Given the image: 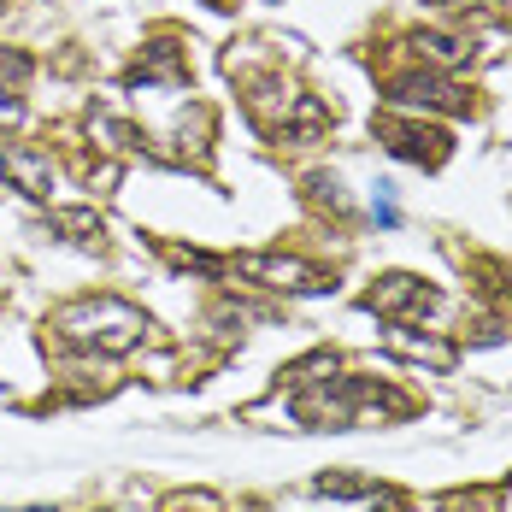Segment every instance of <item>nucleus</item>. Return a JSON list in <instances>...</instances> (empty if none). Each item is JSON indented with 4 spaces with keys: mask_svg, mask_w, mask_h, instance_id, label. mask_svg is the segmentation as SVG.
Listing matches in <instances>:
<instances>
[{
    "mask_svg": "<svg viewBox=\"0 0 512 512\" xmlns=\"http://www.w3.org/2000/svg\"><path fill=\"white\" fill-rule=\"evenodd\" d=\"M230 271H242V277H254V283H265V289H318L324 277L312 271V265H301V259H230Z\"/></svg>",
    "mask_w": 512,
    "mask_h": 512,
    "instance_id": "obj_2",
    "label": "nucleus"
},
{
    "mask_svg": "<svg viewBox=\"0 0 512 512\" xmlns=\"http://www.w3.org/2000/svg\"><path fill=\"white\" fill-rule=\"evenodd\" d=\"M383 136H389V148H395L401 159H424V165H442V159H448V136H442V130H418V124H389Z\"/></svg>",
    "mask_w": 512,
    "mask_h": 512,
    "instance_id": "obj_4",
    "label": "nucleus"
},
{
    "mask_svg": "<svg viewBox=\"0 0 512 512\" xmlns=\"http://www.w3.org/2000/svg\"><path fill=\"white\" fill-rule=\"evenodd\" d=\"M18 118H24V101L12 89H0V124H18Z\"/></svg>",
    "mask_w": 512,
    "mask_h": 512,
    "instance_id": "obj_8",
    "label": "nucleus"
},
{
    "mask_svg": "<svg viewBox=\"0 0 512 512\" xmlns=\"http://www.w3.org/2000/svg\"><path fill=\"white\" fill-rule=\"evenodd\" d=\"M395 101L401 106H448V112H465V95L442 77H401L395 83Z\"/></svg>",
    "mask_w": 512,
    "mask_h": 512,
    "instance_id": "obj_6",
    "label": "nucleus"
},
{
    "mask_svg": "<svg viewBox=\"0 0 512 512\" xmlns=\"http://www.w3.org/2000/svg\"><path fill=\"white\" fill-rule=\"evenodd\" d=\"M0 171L12 177V189H24L30 201H48L53 195V165L30 148H0Z\"/></svg>",
    "mask_w": 512,
    "mask_h": 512,
    "instance_id": "obj_3",
    "label": "nucleus"
},
{
    "mask_svg": "<svg viewBox=\"0 0 512 512\" xmlns=\"http://www.w3.org/2000/svg\"><path fill=\"white\" fill-rule=\"evenodd\" d=\"M24 512H53V507H24Z\"/></svg>",
    "mask_w": 512,
    "mask_h": 512,
    "instance_id": "obj_9",
    "label": "nucleus"
},
{
    "mask_svg": "<svg viewBox=\"0 0 512 512\" xmlns=\"http://www.w3.org/2000/svg\"><path fill=\"white\" fill-rule=\"evenodd\" d=\"M59 330L71 342H95L101 354H130L142 336H148V318L112 295H95V301H77V307L59 312Z\"/></svg>",
    "mask_w": 512,
    "mask_h": 512,
    "instance_id": "obj_1",
    "label": "nucleus"
},
{
    "mask_svg": "<svg viewBox=\"0 0 512 512\" xmlns=\"http://www.w3.org/2000/svg\"><path fill=\"white\" fill-rule=\"evenodd\" d=\"M436 512H489V495H448Z\"/></svg>",
    "mask_w": 512,
    "mask_h": 512,
    "instance_id": "obj_7",
    "label": "nucleus"
},
{
    "mask_svg": "<svg viewBox=\"0 0 512 512\" xmlns=\"http://www.w3.org/2000/svg\"><path fill=\"white\" fill-rule=\"evenodd\" d=\"M424 307H430V289L412 283V277H383V289H371V312H383V318L424 312Z\"/></svg>",
    "mask_w": 512,
    "mask_h": 512,
    "instance_id": "obj_5",
    "label": "nucleus"
}]
</instances>
